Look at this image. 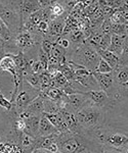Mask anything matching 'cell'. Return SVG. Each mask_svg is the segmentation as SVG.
<instances>
[{
  "mask_svg": "<svg viewBox=\"0 0 128 153\" xmlns=\"http://www.w3.org/2000/svg\"><path fill=\"white\" fill-rule=\"evenodd\" d=\"M60 112L63 115L64 120H65L66 124L68 126V129L71 133H74V134H82L83 132H85V131H83L82 127L80 126L79 123H78L75 112L71 111V110H69L66 107L61 108Z\"/></svg>",
  "mask_w": 128,
  "mask_h": 153,
  "instance_id": "8fae6325",
  "label": "cell"
},
{
  "mask_svg": "<svg viewBox=\"0 0 128 153\" xmlns=\"http://www.w3.org/2000/svg\"><path fill=\"white\" fill-rule=\"evenodd\" d=\"M46 117L50 120V123L55 127V129L58 130V133H66L70 132L68 129V126L66 124L65 120H64L63 115L61 114V112L58 113H43Z\"/></svg>",
  "mask_w": 128,
  "mask_h": 153,
  "instance_id": "2e32d148",
  "label": "cell"
},
{
  "mask_svg": "<svg viewBox=\"0 0 128 153\" xmlns=\"http://www.w3.org/2000/svg\"><path fill=\"white\" fill-rule=\"evenodd\" d=\"M97 73H100V74H108V73H112L113 71V68H111V66L108 65L107 62L104 60V59H100V63H98L97 65Z\"/></svg>",
  "mask_w": 128,
  "mask_h": 153,
  "instance_id": "836d02e7",
  "label": "cell"
},
{
  "mask_svg": "<svg viewBox=\"0 0 128 153\" xmlns=\"http://www.w3.org/2000/svg\"><path fill=\"white\" fill-rule=\"evenodd\" d=\"M51 76H52L53 83H55L56 88L63 89L66 86V84L68 83L67 78H66V76L61 73V71H56L55 75H51Z\"/></svg>",
  "mask_w": 128,
  "mask_h": 153,
  "instance_id": "f1b7e54d",
  "label": "cell"
},
{
  "mask_svg": "<svg viewBox=\"0 0 128 153\" xmlns=\"http://www.w3.org/2000/svg\"><path fill=\"white\" fill-rule=\"evenodd\" d=\"M21 118L25 120L26 122L27 129L25 131V134L31 136L33 138H37L39 136V123H40V118L42 115H35L30 114V113L23 111L19 115Z\"/></svg>",
  "mask_w": 128,
  "mask_h": 153,
  "instance_id": "9c48e42d",
  "label": "cell"
},
{
  "mask_svg": "<svg viewBox=\"0 0 128 153\" xmlns=\"http://www.w3.org/2000/svg\"><path fill=\"white\" fill-rule=\"evenodd\" d=\"M111 38H112V34H105L97 48L103 49V50H108L111 45Z\"/></svg>",
  "mask_w": 128,
  "mask_h": 153,
  "instance_id": "1f68e13d",
  "label": "cell"
},
{
  "mask_svg": "<svg viewBox=\"0 0 128 153\" xmlns=\"http://www.w3.org/2000/svg\"><path fill=\"white\" fill-rule=\"evenodd\" d=\"M126 36H118L112 34V38H111V45L108 50L111 52L115 53L120 57L122 54L123 48H124L125 40H126Z\"/></svg>",
  "mask_w": 128,
  "mask_h": 153,
  "instance_id": "ac0fdd59",
  "label": "cell"
},
{
  "mask_svg": "<svg viewBox=\"0 0 128 153\" xmlns=\"http://www.w3.org/2000/svg\"><path fill=\"white\" fill-rule=\"evenodd\" d=\"M125 35H126V37L128 38V23L125 25Z\"/></svg>",
  "mask_w": 128,
  "mask_h": 153,
  "instance_id": "60d3db41",
  "label": "cell"
},
{
  "mask_svg": "<svg viewBox=\"0 0 128 153\" xmlns=\"http://www.w3.org/2000/svg\"><path fill=\"white\" fill-rule=\"evenodd\" d=\"M61 90L65 92V94L67 95H72V94H84V93L88 92V90L85 87H83L80 83H78L77 81L72 80L68 81V83L66 84V86Z\"/></svg>",
  "mask_w": 128,
  "mask_h": 153,
  "instance_id": "44dd1931",
  "label": "cell"
},
{
  "mask_svg": "<svg viewBox=\"0 0 128 153\" xmlns=\"http://www.w3.org/2000/svg\"><path fill=\"white\" fill-rule=\"evenodd\" d=\"M97 141L104 147V150L121 152L128 148V135L121 132L100 128L89 132Z\"/></svg>",
  "mask_w": 128,
  "mask_h": 153,
  "instance_id": "3957f363",
  "label": "cell"
},
{
  "mask_svg": "<svg viewBox=\"0 0 128 153\" xmlns=\"http://www.w3.org/2000/svg\"><path fill=\"white\" fill-rule=\"evenodd\" d=\"M5 48H6V43L2 40L1 38H0V59H1L6 54Z\"/></svg>",
  "mask_w": 128,
  "mask_h": 153,
  "instance_id": "74e56055",
  "label": "cell"
},
{
  "mask_svg": "<svg viewBox=\"0 0 128 153\" xmlns=\"http://www.w3.org/2000/svg\"><path fill=\"white\" fill-rule=\"evenodd\" d=\"M16 7L18 13L21 18L22 24L24 25L25 21L31 16L32 13L36 12L37 10H40V6H39V1L33 0V1H29V0H24V1H16Z\"/></svg>",
  "mask_w": 128,
  "mask_h": 153,
  "instance_id": "ba28073f",
  "label": "cell"
},
{
  "mask_svg": "<svg viewBox=\"0 0 128 153\" xmlns=\"http://www.w3.org/2000/svg\"><path fill=\"white\" fill-rule=\"evenodd\" d=\"M67 53H68V49L61 47V46L55 43L53 44L52 50H51L50 56L55 57L61 65H63V63L67 62Z\"/></svg>",
  "mask_w": 128,
  "mask_h": 153,
  "instance_id": "603a6c76",
  "label": "cell"
},
{
  "mask_svg": "<svg viewBox=\"0 0 128 153\" xmlns=\"http://www.w3.org/2000/svg\"><path fill=\"white\" fill-rule=\"evenodd\" d=\"M0 106L3 107V108H5L7 111H10L13 104L10 102V100H7L6 98L4 97V95L0 93Z\"/></svg>",
  "mask_w": 128,
  "mask_h": 153,
  "instance_id": "d590c367",
  "label": "cell"
},
{
  "mask_svg": "<svg viewBox=\"0 0 128 153\" xmlns=\"http://www.w3.org/2000/svg\"><path fill=\"white\" fill-rule=\"evenodd\" d=\"M0 71H7L12 76V79H16V74H18V68H16L11 53H6L0 59Z\"/></svg>",
  "mask_w": 128,
  "mask_h": 153,
  "instance_id": "5bb4252c",
  "label": "cell"
},
{
  "mask_svg": "<svg viewBox=\"0 0 128 153\" xmlns=\"http://www.w3.org/2000/svg\"><path fill=\"white\" fill-rule=\"evenodd\" d=\"M111 33L118 36H126L125 35V25L123 24H112Z\"/></svg>",
  "mask_w": 128,
  "mask_h": 153,
  "instance_id": "d6a6232c",
  "label": "cell"
},
{
  "mask_svg": "<svg viewBox=\"0 0 128 153\" xmlns=\"http://www.w3.org/2000/svg\"><path fill=\"white\" fill-rule=\"evenodd\" d=\"M53 44L55 43L49 41L48 39H43V40L41 41V49H42L46 54L50 55L51 50H52V47H53Z\"/></svg>",
  "mask_w": 128,
  "mask_h": 153,
  "instance_id": "e575fe53",
  "label": "cell"
},
{
  "mask_svg": "<svg viewBox=\"0 0 128 153\" xmlns=\"http://www.w3.org/2000/svg\"><path fill=\"white\" fill-rule=\"evenodd\" d=\"M79 2L80 1H78V0H66V1H60V3L65 8V11L70 14Z\"/></svg>",
  "mask_w": 128,
  "mask_h": 153,
  "instance_id": "4dcf8cb0",
  "label": "cell"
},
{
  "mask_svg": "<svg viewBox=\"0 0 128 153\" xmlns=\"http://www.w3.org/2000/svg\"><path fill=\"white\" fill-rule=\"evenodd\" d=\"M0 38L6 43V47L7 46H9V47L16 46V44H14V36L12 35L11 32L5 26V24L1 21V19H0Z\"/></svg>",
  "mask_w": 128,
  "mask_h": 153,
  "instance_id": "7402d4cb",
  "label": "cell"
},
{
  "mask_svg": "<svg viewBox=\"0 0 128 153\" xmlns=\"http://www.w3.org/2000/svg\"><path fill=\"white\" fill-rule=\"evenodd\" d=\"M74 80L77 81L78 83H80L81 85H82L83 87H85L88 91L100 90L97 81L95 80L94 76L92 75V73H90L89 75H86V76H74Z\"/></svg>",
  "mask_w": 128,
  "mask_h": 153,
  "instance_id": "e0dca14e",
  "label": "cell"
},
{
  "mask_svg": "<svg viewBox=\"0 0 128 153\" xmlns=\"http://www.w3.org/2000/svg\"><path fill=\"white\" fill-rule=\"evenodd\" d=\"M0 19L14 38L23 30V24L16 10V1H0Z\"/></svg>",
  "mask_w": 128,
  "mask_h": 153,
  "instance_id": "5b68a950",
  "label": "cell"
},
{
  "mask_svg": "<svg viewBox=\"0 0 128 153\" xmlns=\"http://www.w3.org/2000/svg\"><path fill=\"white\" fill-rule=\"evenodd\" d=\"M58 71H61V74H63L64 76L67 78L68 81H72L74 80V76H75V73L71 70V68L68 65L67 62L63 63V65H60V68H58Z\"/></svg>",
  "mask_w": 128,
  "mask_h": 153,
  "instance_id": "f546056e",
  "label": "cell"
},
{
  "mask_svg": "<svg viewBox=\"0 0 128 153\" xmlns=\"http://www.w3.org/2000/svg\"><path fill=\"white\" fill-rule=\"evenodd\" d=\"M55 134H58V130L51 124L50 120L44 114H42L40 118V123H39V136H49Z\"/></svg>",
  "mask_w": 128,
  "mask_h": 153,
  "instance_id": "d6986e66",
  "label": "cell"
},
{
  "mask_svg": "<svg viewBox=\"0 0 128 153\" xmlns=\"http://www.w3.org/2000/svg\"><path fill=\"white\" fill-rule=\"evenodd\" d=\"M126 153H128V149H127V150H126Z\"/></svg>",
  "mask_w": 128,
  "mask_h": 153,
  "instance_id": "b9f144b4",
  "label": "cell"
},
{
  "mask_svg": "<svg viewBox=\"0 0 128 153\" xmlns=\"http://www.w3.org/2000/svg\"><path fill=\"white\" fill-rule=\"evenodd\" d=\"M55 44H58V45H60V46H61V47H64L66 49H69V48H70V46H71L70 41H69L66 37H63V36L60 37V38L56 40Z\"/></svg>",
  "mask_w": 128,
  "mask_h": 153,
  "instance_id": "8d00e7d4",
  "label": "cell"
},
{
  "mask_svg": "<svg viewBox=\"0 0 128 153\" xmlns=\"http://www.w3.org/2000/svg\"><path fill=\"white\" fill-rule=\"evenodd\" d=\"M100 59L97 49L86 43L74 47L73 50H69L67 53V60L84 66L91 73L97 71Z\"/></svg>",
  "mask_w": 128,
  "mask_h": 153,
  "instance_id": "277c9868",
  "label": "cell"
},
{
  "mask_svg": "<svg viewBox=\"0 0 128 153\" xmlns=\"http://www.w3.org/2000/svg\"><path fill=\"white\" fill-rule=\"evenodd\" d=\"M32 153H60V152H50L46 149H35Z\"/></svg>",
  "mask_w": 128,
  "mask_h": 153,
  "instance_id": "f35d334b",
  "label": "cell"
},
{
  "mask_svg": "<svg viewBox=\"0 0 128 153\" xmlns=\"http://www.w3.org/2000/svg\"><path fill=\"white\" fill-rule=\"evenodd\" d=\"M115 73V82L118 86H121L122 84L126 83L128 81V65L119 68Z\"/></svg>",
  "mask_w": 128,
  "mask_h": 153,
  "instance_id": "d4e9b609",
  "label": "cell"
},
{
  "mask_svg": "<svg viewBox=\"0 0 128 153\" xmlns=\"http://www.w3.org/2000/svg\"><path fill=\"white\" fill-rule=\"evenodd\" d=\"M39 95H40V90L33 88L24 80V82L19 86L18 95H16V101H14L12 108L19 115L30 105L32 101L36 99Z\"/></svg>",
  "mask_w": 128,
  "mask_h": 153,
  "instance_id": "8992f818",
  "label": "cell"
},
{
  "mask_svg": "<svg viewBox=\"0 0 128 153\" xmlns=\"http://www.w3.org/2000/svg\"><path fill=\"white\" fill-rule=\"evenodd\" d=\"M89 102V99L86 96V94H72L68 95L67 98V104L65 107L68 108L69 110L73 112H77L80 108H82L83 106L86 105Z\"/></svg>",
  "mask_w": 128,
  "mask_h": 153,
  "instance_id": "4fadbf2b",
  "label": "cell"
},
{
  "mask_svg": "<svg viewBox=\"0 0 128 153\" xmlns=\"http://www.w3.org/2000/svg\"><path fill=\"white\" fill-rule=\"evenodd\" d=\"M50 9H51V13H52V21L55 19L56 18H60L64 13H66L65 8L60 3V1H53L50 6Z\"/></svg>",
  "mask_w": 128,
  "mask_h": 153,
  "instance_id": "83f0119b",
  "label": "cell"
},
{
  "mask_svg": "<svg viewBox=\"0 0 128 153\" xmlns=\"http://www.w3.org/2000/svg\"><path fill=\"white\" fill-rule=\"evenodd\" d=\"M24 111L35 115H42L44 113V98L39 95L36 99H34L30 103V105L24 110Z\"/></svg>",
  "mask_w": 128,
  "mask_h": 153,
  "instance_id": "ffe728a7",
  "label": "cell"
},
{
  "mask_svg": "<svg viewBox=\"0 0 128 153\" xmlns=\"http://www.w3.org/2000/svg\"><path fill=\"white\" fill-rule=\"evenodd\" d=\"M55 142L60 153H104V147L89 132L74 134L71 132L58 133Z\"/></svg>",
  "mask_w": 128,
  "mask_h": 153,
  "instance_id": "6da1fadb",
  "label": "cell"
},
{
  "mask_svg": "<svg viewBox=\"0 0 128 153\" xmlns=\"http://www.w3.org/2000/svg\"><path fill=\"white\" fill-rule=\"evenodd\" d=\"M55 135L38 136L35 138V149H46L50 152H58L55 142Z\"/></svg>",
  "mask_w": 128,
  "mask_h": 153,
  "instance_id": "7c38bea8",
  "label": "cell"
},
{
  "mask_svg": "<svg viewBox=\"0 0 128 153\" xmlns=\"http://www.w3.org/2000/svg\"><path fill=\"white\" fill-rule=\"evenodd\" d=\"M24 80L26 81L29 85H31L33 88L40 90V74L36 73H27L24 75Z\"/></svg>",
  "mask_w": 128,
  "mask_h": 153,
  "instance_id": "cb8c5ba5",
  "label": "cell"
},
{
  "mask_svg": "<svg viewBox=\"0 0 128 153\" xmlns=\"http://www.w3.org/2000/svg\"><path fill=\"white\" fill-rule=\"evenodd\" d=\"M95 49H97L100 58L104 59L106 62L113 68V71H116L118 68H119V63H120L119 56L116 55L115 53L111 52L109 50H103V49H100V48H95Z\"/></svg>",
  "mask_w": 128,
  "mask_h": 153,
  "instance_id": "9a60e30c",
  "label": "cell"
},
{
  "mask_svg": "<svg viewBox=\"0 0 128 153\" xmlns=\"http://www.w3.org/2000/svg\"><path fill=\"white\" fill-rule=\"evenodd\" d=\"M76 117L83 131L92 132L104 126L106 120V109L92 104L89 101L76 112Z\"/></svg>",
  "mask_w": 128,
  "mask_h": 153,
  "instance_id": "7a4b0ae2",
  "label": "cell"
},
{
  "mask_svg": "<svg viewBox=\"0 0 128 153\" xmlns=\"http://www.w3.org/2000/svg\"><path fill=\"white\" fill-rule=\"evenodd\" d=\"M120 87H121V88H123V89H124V90H128V81H127L126 83L122 84V85L120 86Z\"/></svg>",
  "mask_w": 128,
  "mask_h": 153,
  "instance_id": "ab89813d",
  "label": "cell"
},
{
  "mask_svg": "<svg viewBox=\"0 0 128 153\" xmlns=\"http://www.w3.org/2000/svg\"><path fill=\"white\" fill-rule=\"evenodd\" d=\"M85 94L92 104L100 106V107L104 108L106 110H107V108L111 107L114 104L107 93L103 90H91L86 92Z\"/></svg>",
  "mask_w": 128,
  "mask_h": 153,
  "instance_id": "30bf717a",
  "label": "cell"
},
{
  "mask_svg": "<svg viewBox=\"0 0 128 153\" xmlns=\"http://www.w3.org/2000/svg\"><path fill=\"white\" fill-rule=\"evenodd\" d=\"M42 97L44 98V113H58V112H60L61 107L58 106V103L55 102V101H52V100H50V99H48V98L44 97V96H42Z\"/></svg>",
  "mask_w": 128,
  "mask_h": 153,
  "instance_id": "484cf974",
  "label": "cell"
},
{
  "mask_svg": "<svg viewBox=\"0 0 128 153\" xmlns=\"http://www.w3.org/2000/svg\"><path fill=\"white\" fill-rule=\"evenodd\" d=\"M40 36L32 34L28 31H21L14 38V44L16 47L19 49V51H23L25 53L27 50L31 49L35 46L38 42V38Z\"/></svg>",
  "mask_w": 128,
  "mask_h": 153,
  "instance_id": "52a82bcc",
  "label": "cell"
},
{
  "mask_svg": "<svg viewBox=\"0 0 128 153\" xmlns=\"http://www.w3.org/2000/svg\"><path fill=\"white\" fill-rule=\"evenodd\" d=\"M103 36H104V34L102 33V32L100 31V30H97V31L93 32V33L88 37L87 39L85 40V43L88 44V45L92 46V47L97 48L98 46V44H100V40H102Z\"/></svg>",
  "mask_w": 128,
  "mask_h": 153,
  "instance_id": "4316f807",
  "label": "cell"
}]
</instances>
